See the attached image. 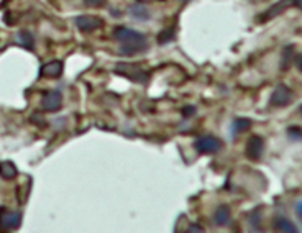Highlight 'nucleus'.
Returning a JSON list of instances; mask_svg holds the SVG:
<instances>
[{
  "instance_id": "nucleus-1",
  "label": "nucleus",
  "mask_w": 302,
  "mask_h": 233,
  "mask_svg": "<svg viewBox=\"0 0 302 233\" xmlns=\"http://www.w3.org/2000/svg\"><path fill=\"white\" fill-rule=\"evenodd\" d=\"M113 38L120 45V53L125 56L140 54L143 51H146L148 48L146 36L135 30H132V28L118 26L117 30L113 31Z\"/></svg>"
},
{
  "instance_id": "nucleus-2",
  "label": "nucleus",
  "mask_w": 302,
  "mask_h": 233,
  "mask_svg": "<svg viewBox=\"0 0 302 233\" xmlns=\"http://www.w3.org/2000/svg\"><path fill=\"white\" fill-rule=\"evenodd\" d=\"M115 73L127 78L128 80L132 82H137V84H146L150 76H148L146 71H143L140 66L137 64H130V63H118L115 66Z\"/></svg>"
},
{
  "instance_id": "nucleus-3",
  "label": "nucleus",
  "mask_w": 302,
  "mask_h": 233,
  "mask_svg": "<svg viewBox=\"0 0 302 233\" xmlns=\"http://www.w3.org/2000/svg\"><path fill=\"white\" fill-rule=\"evenodd\" d=\"M194 148L200 155H214L222 148V141L215 136H200L194 141Z\"/></svg>"
},
{
  "instance_id": "nucleus-4",
  "label": "nucleus",
  "mask_w": 302,
  "mask_h": 233,
  "mask_svg": "<svg viewBox=\"0 0 302 233\" xmlns=\"http://www.w3.org/2000/svg\"><path fill=\"white\" fill-rule=\"evenodd\" d=\"M270 102H271V105H275V107H286V105H289V104L292 102V90L287 87V85H284V84L277 85V87L273 90Z\"/></svg>"
},
{
  "instance_id": "nucleus-5",
  "label": "nucleus",
  "mask_w": 302,
  "mask_h": 233,
  "mask_svg": "<svg viewBox=\"0 0 302 233\" xmlns=\"http://www.w3.org/2000/svg\"><path fill=\"white\" fill-rule=\"evenodd\" d=\"M22 223V212L0 210V228L2 230H17Z\"/></svg>"
},
{
  "instance_id": "nucleus-6",
  "label": "nucleus",
  "mask_w": 302,
  "mask_h": 233,
  "mask_svg": "<svg viewBox=\"0 0 302 233\" xmlns=\"http://www.w3.org/2000/svg\"><path fill=\"white\" fill-rule=\"evenodd\" d=\"M74 23H76V26L84 33L95 31L97 28L104 25V22L100 20L99 17H94V15H79L74 18Z\"/></svg>"
},
{
  "instance_id": "nucleus-7",
  "label": "nucleus",
  "mask_w": 302,
  "mask_h": 233,
  "mask_svg": "<svg viewBox=\"0 0 302 233\" xmlns=\"http://www.w3.org/2000/svg\"><path fill=\"white\" fill-rule=\"evenodd\" d=\"M61 105H63V94L59 90H51L41 99V107L46 112H57Z\"/></svg>"
},
{
  "instance_id": "nucleus-8",
  "label": "nucleus",
  "mask_w": 302,
  "mask_h": 233,
  "mask_svg": "<svg viewBox=\"0 0 302 233\" xmlns=\"http://www.w3.org/2000/svg\"><path fill=\"white\" fill-rule=\"evenodd\" d=\"M294 5H299V0H279V2H276L275 5H273L270 10H266L263 13L261 20H268V18H275L277 15H282V12H286L287 8L294 7Z\"/></svg>"
},
{
  "instance_id": "nucleus-9",
  "label": "nucleus",
  "mask_w": 302,
  "mask_h": 233,
  "mask_svg": "<svg viewBox=\"0 0 302 233\" xmlns=\"http://www.w3.org/2000/svg\"><path fill=\"white\" fill-rule=\"evenodd\" d=\"M263 150H265V141H263V138L260 136H251L250 140H248L247 143V150L245 153L250 159H260L261 155H263Z\"/></svg>"
},
{
  "instance_id": "nucleus-10",
  "label": "nucleus",
  "mask_w": 302,
  "mask_h": 233,
  "mask_svg": "<svg viewBox=\"0 0 302 233\" xmlns=\"http://www.w3.org/2000/svg\"><path fill=\"white\" fill-rule=\"evenodd\" d=\"M63 74V63L61 61H50V63L43 64L41 76L43 78H59Z\"/></svg>"
},
{
  "instance_id": "nucleus-11",
  "label": "nucleus",
  "mask_w": 302,
  "mask_h": 233,
  "mask_svg": "<svg viewBox=\"0 0 302 233\" xmlns=\"http://www.w3.org/2000/svg\"><path fill=\"white\" fill-rule=\"evenodd\" d=\"M230 220H232V213H230L228 206H220L214 213V222L220 227H227Z\"/></svg>"
},
{
  "instance_id": "nucleus-12",
  "label": "nucleus",
  "mask_w": 302,
  "mask_h": 233,
  "mask_svg": "<svg viewBox=\"0 0 302 233\" xmlns=\"http://www.w3.org/2000/svg\"><path fill=\"white\" fill-rule=\"evenodd\" d=\"M17 176H18V169L12 161H2V163H0V178L12 181V179H15Z\"/></svg>"
},
{
  "instance_id": "nucleus-13",
  "label": "nucleus",
  "mask_w": 302,
  "mask_h": 233,
  "mask_svg": "<svg viewBox=\"0 0 302 233\" xmlns=\"http://www.w3.org/2000/svg\"><path fill=\"white\" fill-rule=\"evenodd\" d=\"M130 13H132V17L138 22H148L151 18L150 10H148L145 5H141V3H135V5H132Z\"/></svg>"
},
{
  "instance_id": "nucleus-14",
  "label": "nucleus",
  "mask_w": 302,
  "mask_h": 233,
  "mask_svg": "<svg viewBox=\"0 0 302 233\" xmlns=\"http://www.w3.org/2000/svg\"><path fill=\"white\" fill-rule=\"evenodd\" d=\"M15 40H17L18 45L23 46V48H27V50H33V46H35V38H33L31 33L27 31V30L18 31Z\"/></svg>"
},
{
  "instance_id": "nucleus-15",
  "label": "nucleus",
  "mask_w": 302,
  "mask_h": 233,
  "mask_svg": "<svg viewBox=\"0 0 302 233\" xmlns=\"http://www.w3.org/2000/svg\"><path fill=\"white\" fill-rule=\"evenodd\" d=\"M275 228L279 232H287V233H296L299 232V228H297L294 223L291 220H287L284 217H276L275 218Z\"/></svg>"
},
{
  "instance_id": "nucleus-16",
  "label": "nucleus",
  "mask_w": 302,
  "mask_h": 233,
  "mask_svg": "<svg viewBox=\"0 0 302 233\" xmlns=\"http://www.w3.org/2000/svg\"><path fill=\"white\" fill-rule=\"evenodd\" d=\"M251 127V120H248V118H237V120H233L232 123V131H233V136L240 135V133L250 130Z\"/></svg>"
},
{
  "instance_id": "nucleus-17",
  "label": "nucleus",
  "mask_w": 302,
  "mask_h": 233,
  "mask_svg": "<svg viewBox=\"0 0 302 233\" xmlns=\"http://www.w3.org/2000/svg\"><path fill=\"white\" fill-rule=\"evenodd\" d=\"M294 48H292V46H287V48L284 50V61H282V63H281V69H287V68H289V61L292 59V58H294Z\"/></svg>"
},
{
  "instance_id": "nucleus-18",
  "label": "nucleus",
  "mask_w": 302,
  "mask_h": 233,
  "mask_svg": "<svg viewBox=\"0 0 302 233\" xmlns=\"http://www.w3.org/2000/svg\"><path fill=\"white\" fill-rule=\"evenodd\" d=\"M287 133H289V138L292 141H299L301 140V128L299 127H292L287 130Z\"/></svg>"
},
{
  "instance_id": "nucleus-19",
  "label": "nucleus",
  "mask_w": 302,
  "mask_h": 233,
  "mask_svg": "<svg viewBox=\"0 0 302 233\" xmlns=\"http://www.w3.org/2000/svg\"><path fill=\"white\" fill-rule=\"evenodd\" d=\"M172 36H174V30H169L167 33H161V35H160V43H167L169 40H172Z\"/></svg>"
},
{
  "instance_id": "nucleus-20",
  "label": "nucleus",
  "mask_w": 302,
  "mask_h": 233,
  "mask_svg": "<svg viewBox=\"0 0 302 233\" xmlns=\"http://www.w3.org/2000/svg\"><path fill=\"white\" fill-rule=\"evenodd\" d=\"M104 2L105 0H84V3L89 7H99V5H102Z\"/></svg>"
},
{
  "instance_id": "nucleus-21",
  "label": "nucleus",
  "mask_w": 302,
  "mask_h": 233,
  "mask_svg": "<svg viewBox=\"0 0 302 233\" xmlns=\"http://www.w3.org/2000/svg\"><path fill=\"white\" fill-rule=\"evenodd\" d=\"M183 113H184L186 117H189V115H194V113H195V108H194L192 105H188V107H186V108H183Z\"/></svg>"
},
{
  "instance_id": "nucleus-22",
  "label": "nucleus",
  "mask_w": 302,
  "mask_h": 233,
  "mask_svg": "<svg viewBox=\"0 0 302 233\" xmlns=\"http://www.w3.org/2000/svg\"><path fill=\"white\" fill-rule=\"evenodd\" d=\"M296 210H297V217L302 218V202H301V201H297V204H296Z\"/></svg>"
},
{
  "instance_id": "nucleus-23",
  "label": "nucleus",
  "mask_w": 302,
  "mask_h": 233,
  "mask_svg": "<svg viewBox=\"0 0 302 233\" xmlns=\"http://www.w3.org/2000/svg\"><path fill=\"white\" fill-rule=\"evenodd\" d=\"M189 232H204V228L197 227V223H192V225L189 227Z\"/></svg>"
},
{
  "instance_id": "nucleus-24",
  "label": "nucleus",
  "mask_w": 302,
  "mask_h": 233,
  "mask_svg": "<svg viewBox=\"0 0 302 233\" xmlns=\"http://www.w3.org/2000/svg\"><path fill=\"white\" fill-rule=\"evenodd\" d=\"M140 2H148V0H140Z\"/></svg>"
}]
</instances>
